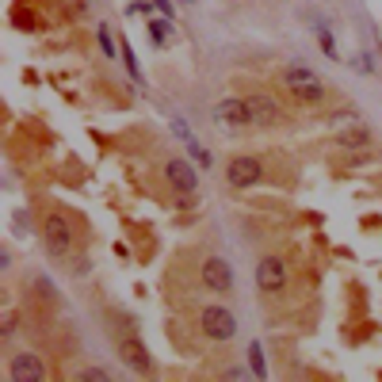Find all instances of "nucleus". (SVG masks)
Listing matches in <instances>:
<instances>
[{
	"label": "nucleus",
	"instance_id": "1",
	"mask_svg": "<svg viewBox=\"0 0 382 382\" xmlns=\"http://www.w3.org/2000/svg\"><path fill=\"white\" fill-rule=\"evenodd\" d=\"M279 84H283V92H287L294 103H302V108H321L325 96H329V84H325V77L317 73L314 66H302V61L283 66Z\"/></svg>",
	"mask_w": 382,
	"mask_h": 382
},
{
	"label": "nucleus",
	"instance_id": "2",
	"mask_svg": "<svg viewBox=\"0 0 382 382\" xmlns=\"http://www.w3.org/2000/svg\"><path fill=\"white\" fill-rule=\"evenodd\" d=\"M77 230H81V218L69 214V210H46L42 218V245L54 260H69L77 249Z\"/></svg>",
	"mask_w": 382,
	"mask_h": 382
},
{
	"label": "nucleus",
	"instance_id": "3",
	"mask_svg": "<svg viewBox=\"0 0 382 382\" xmlns=\"http://www.w3.org/2000/svg\"><path fill=\"white\" fill-rule=\"evenodd\" d=\"M210 119H214V126H222V130H230V134H241V130H252V126H257L249 96H225V100H218Z\"/></svg>",
	"mask_w": 382,
	"mask_h": 382
},
{
	"label": "nucleus",
	"instance_id": "4",
	"mask_svg": "<svg viewBox=\"0 0 382 382\" xmlns=\"http://www.w3.org/2000/svg\"><path fill=\"white\" fill-rule=\"evenodd\" d=\"M237 317H233L230 306H222V302H210V306L199 310V332L207 336L210 344H230L233 336H237Z\"/></svg>",
	"mask_w": 382,
	"mask_h": 382
},
{
	"label": "nucleus",
	"instance_id": "5",
	"mask_svg": "<svg viewBox=\"0 0 382 382\" xmlns=\"http://www.w3.org/2000/svg\"><path fill=\"white\" fill-rule=\"evenodd\" d=\"M115 348H119V359H123L134 374H141V379L157 374V363H153L150 348H145V341H141L138 332H123V336L115 341Z\"/></svg>",
	"mask_w": 382,
	"mask_h": 382
},
{
	"label": "nucleus",
	"instance_id": "6",
	"mask_svg": "<svg viewBox=\"0 0 382 382\" xmlns=\"http://www.w3.org/2000/svg\"><path fill=\"white\" fill-rule=\"evenodd\" d=\"M165 180L176 195H195V188H199V165L191 157H168L165 161Z\"/></svg>",
	"mask_w": 382,
	"mask_h": 382
},
{
	"label": "nucleus",
	"instance_id": "7",
	"mask_svg": "<svg viewBox=\"0 0 382 382\" xmlns=\"http://www.w3.org/2000/svg\"><path fill=\"white\" fill-rule=\"evenodd\" d=\"M199 279H203V287H207L210 294H230L233 291V268H230V260L225 257H203V264H199Z\"/></svg>",
	"mask_w": 382,
	"mask_h": 382
},
{
	"label": "nucleus",
	"instance_id": "8",
	"mask_svg": "<svg viewBox=\"0 0 382 382\" xmlns=\"http://www.w3.org/2000/svg\"><path fill=\"white\" fill-rule=\"evenodd\" d=\"M264 176H268L264 165H260V157H252V153H241V157H233L230 165H225V183H230V188H257Z\"/></svg>",
	"mask_w": 382,
	"mask_h": 382
},
{
	"label": "nucleus",
	"instance_id": "9",
	"mask_svg": "<svg viewBox=\"0 0 382 382\" xmlns=\"http://www.w3.org/2000/svg\"><path fill=\"white\" fill-rule=\"evenodd\" d=\"M257 287L260 294H279L287 287V260L283 257H264L257 264Z\"/></svg>",
	"mask_w": 382,
	"mask_h": 382
},
{
	"label": "nucleus",
	"instance_id": "10",
	"mask_svg": "<svg viewBox=\"0 0 382 382\" xmlns=\"http://www.w3.org/2000/svg\"><path fill=\"white\" fill-rule=\"evenodd\" d=\"M8 379L12 382H42L46 379V367H42V359L34 352H16L8 359Z\"/></svg>",
	"mask_w": 382,
	"mask_h": 382
},
{
	"label": "nucleus",
	"instance_id": "11",
	"mask_svg": "<svg viewBox=\"0 0 382 382\" xmlns=\"http://www.w3.org/2000/svg\"><path fill=\"white\" fill-rule=\"evenodd\" d=\"M249 103H252V115H257V126H279L283 123V108L275 103V96H268V92H249Z\"/></svg>",
	"mask_w": 382,
	"mask_h": 382
},
{
	"label": "nucleus",
	"instance_id": "12",
	"mask_svg": "<svg viewBox=\"0 0 382 382\" xmlns=\"http://www.w3.org/2000/svg\"><path fill=\"white\" fill-rule=\"evenodd\" d=\"M172 31H176V23H172L168 16H161V12L145 16V34H150V46H153V50H165L168 42H172Z\"/></svg>",
	"mask_w": 382,
	"mask_h": 382
},
{
	"label": "nucleus",
	"instance_id": "13",
	"mask_svg": "<svg viewBox=\"0 0 382 382\" xmlns=\"http://www.w3.org/2000/svg\"><path fill=\"white\" fill-rule=\"evenodd\" d=\"M336 145H344V150H367L371 145V130L363 123L348 126V130H336Z\"/></svg>",
	"mask_w": 382,
	"mask_h": 382
},
{
	"label": "nucleus",
	"instance_id": "14",
	"mask_svg": "<svg viewBox=\"0 0 382 382\" xmlns=\"http://www.w3.org/2000/svg\"><path fill=\"white\" fill-rule=\"evenodd\" d=\"M314 39H317V46H321L325 58H329V61H341V50H336V34H332L329 23H314Z\"/></svg>",
	"mask_w": 382,
	"mask_h": 382
},
{
	"label": "nucleus",
	"instance_id": "15",
	"mask_svg": "<svg viewBox=\"0 0 382 382\" xmlns=\"http://www.w3.org/2000/svg\"><path fill=\"white\" fill-rule=\"evenodd\" d=\"M119 58H123V66H126V73H130V81L134 84H141V69H138V58H134V46H130V39H119Z\"/></svg>",
	"mask_w": 382,
	"mask_h": 382
},
{
	"label": "nucleus",
	"instance_id": "16",
	"mask_svg": "<svg viewBox=\"0 0 382 382\" xmlns=\"http://www.w3.org/2000/svg\"><path fill=\"white\" fill-rule=\"evenodd\" d=\"M249 371L252 379H268V359H264V344L249 341Z\"/></svg>",
	"mask_w": 382,
	"mask_h": 382
},
{
	"label": "nucleus",
	"instance_id": "17",
	"mask_svg": "<svg viewBox=\"0 0 382 382\" xmlns=\"http://www.w3.org/2000/svg\"><path fill=\"white\" fill-rule=\"evenodd\" d=\"M58 8H61V19H66V23H81V19L88 16V0H58Z\"/></svg>",
	"mask_w": 382,
	"mask_h": 382
},
{
	"label": "nucleus",
	"instance_id": "18",
	"mask_svg": "<svg viewBox=\"0 0 382 382\" xmlns=\"http://www.w3.org/2000/svg\"><path fill=\"white\" fill-rule=\"evenodd\" d=\"M96 42H100L103 58H119V42L111 39V27L108 23H96Z\"/></svg>",
	"mask_w": 382,
	"mask_h": 382
},
{
	"label": "nucleus",
	"instance_id": "19",
	"mask_svg": "<svg viewBox=\"0 0 382 382\" xmlns=\"http://www.w3.org/2000/svg\"><path fill=\"white\" fill-rule=\"evenodd\" d=\"M183 150H188V157L195 161V165H199V168H210V165H214V157H210V153L203 150V141H199V138L183 141Z\"/></svg>",
	"mask_w": 382,
	"mask_h": 382
},
{
	"label": "nucleus",
	"instance_id": "20",
	"mask_svg": "<svg viewBox=\"0 0 382 382\" xmlns=\"http://www.w3.org/2000/svg\"><path fill=\"white\" fill-rule=\"evenodd\" d=\"M77 379H81V382H111V371H108V367H81Z\"/></svg>",
	"mask_w": 382,
	"mask_h": 382
},
{
	"label": "nucleus",
	"instance_id": "21",
	"mask_svg": "<svg viewBox=\"0 0 382 382\" xmlns=\"http://www.w3.org/2000/svg\"><path fill=\"white\" fill-rule=\"evenodd\" d=\"M356 69H359V73H374V58H371V50H363V54L356 58Z\"/></svg>",
	"mask_w": 382,
	"mask_h": 382
},
{
	"label": "nucleus",
	"instance_id": "22",
	"mask_svg": "<svg viewBox=\"0 0 382 382\" xmlns=\"http://www.w3.org/2000/svg\"><path fill=\"white\" fill-rule=\"evenodd\" d=\"M153 8L161 12V16H168V19H176V4L172 0H153Z\"/></svg>",
	"mask_w": 382,
	"mask_h": 382
},
{
	"label": "nucleus",
	"instance_id": "23",
	"mask_svg": "<svg viewBox=\"0 0 382 382\" xmlns=\"http://www.w3.org/2000/svg\"><path fill=\"white\" fill-rule=\"evenodd\" d=\"M16 325H19L16 310H4V336H12V332H16Z\"/></svg>",
	"mask_w": 382,
	"mask_h": 382
},
{
	"label": "nucleus",
	"instance_id": "24",
	"mask_svg": "<svg viewBox=\"0 0 382 382\" xmlns=\"http://www.w3.org/2000/svg\"><path fill=\"white\" fill-rule=\"evenodd\" d=\"M252 371H245V367H230V371H225V379H249Z\"/></svg>",
	"mask_w": 382,
	"mask_h": 382
},
{
	"label": "nucleus",
	"instance_id": "25",
	"mask_svg": "<svg viewBox=\"0 0 382 382\" xmlns=\"http://www.w3.org/2000/svg\"><path fill=\"white\" fill-rule=\"evenodd\" d=\"M183 4H195V0H183Z\"/></svg>",
	"mask_w": 382,
	"mask_h": 382
}]
</instances>
